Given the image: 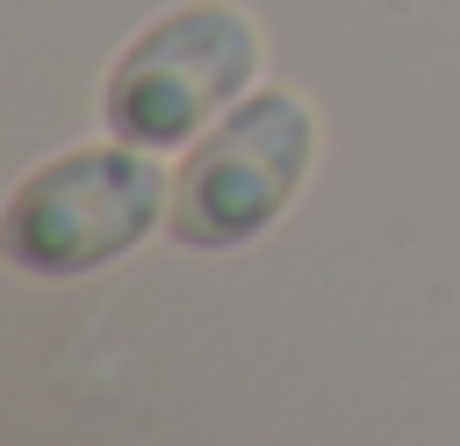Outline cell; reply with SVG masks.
Returning <instances> with one entry per match:
<instances>
[{"instance_id":"6da1fadb","label":"cell","mask_w":460,"mask_h":446,"mask_svg":"<svg viewBox=\"0 0 460 446\" xmlns=\"http://www.w3.org/2000/svg\"><path fill=\"white\" fill-rule=\"evenodd\" d=\"M165 223V173L144 144H79L7 194V259L36 281H79L129 259Z\"/></svg>"},{"instance_id":"7a4b0ae2","label":"cell","mask_w":460,"mask_h":446,"mask_svg":"<svg viewBox=\"0 0 460 446\" xmlns=\"http://www.w3.org/2000/svg\"><path fill=\"white\" fill-rule=\"evenodd\" d=\"M316 165V115L302 94H244L180 165L165 230L194 252L252 245L309 180Z\"/></svg>"},{"instance_id":"3957f363","label":"cell","mask_w":460,"mask_h":446,"mask_svg":"<svg viewBox=\"0 0 460 446\" xmlns=\"http://www.w3.org/2000/svg\"><path fill=\"white\" fill-rule=\"evenodd\" d=\"M252 72H259V29L237 7L194 0L158 14L122 50V65L101 86V115L122 144L165 151V144H187L216 108L244 101Z\"/></svg>"}]
</instances>
